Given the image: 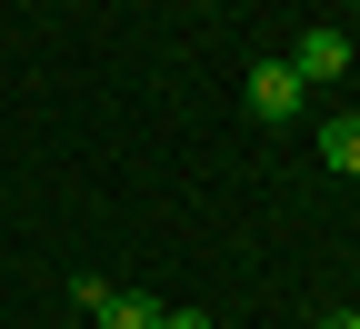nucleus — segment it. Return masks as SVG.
<instances>
[{"label": "nucleus", "instance_id": "nucleus-1", "mask_svg": "<svg viewBox=\"0 0 360 329\" xmlns=\"http://www.w3.org/2000/svg\"><path fill=\"white\" fill-rule=\"evenodd\" d=\"M250 110H260V120H290V110H300V70H290V60H260V70H250Z\"/></svg>", "mask_w": 360, "mask_h": 329}, {"label": "nucleus", "instance_id": "nucleus-2", "mask_svg": "<svg viewBox=\"0 0 360 329\" xmlns=\"http://www.w3.org/2000/svg\"><path fill=\"white\" fill-rule=\"evenodd\" d=\"M290 70H300V80H340V70H350V30H300Z\"/></svg>", "mask_w": 360, "mask_h": 329}, {"label": "nucleus", "instance_id": "nucleus-3", "mask_svg": "<svg viewBox=\"0 0 360 329\" xmlns=\"http://www.w3.org/2000/svg\"><path fill=\"white\" fill-rule=\"evenodd\" d=\"M321 160H330V170H350V180H360V110H340V120H330V130H321Z\"/></svg>", "mask_w": 360, "mask_h": 329}, {"label": "nucleus", "instance_id": "nucleus-4", "mask_svg": "<svg viewBox=\"0 0 360 329\" xmlns=\"http://www.w3.org/2000/svg\"><path fill=\"white\" fill-rule=\"evenodd\" d=\"M101 329H160V300H141V290H110Z\"/></svg>", "mask_w": 360, "mask_h": 329}, {"label": "nucleus", "instance_id": "nucleus-5", "mask_svg": "<svg viewBox=\"0 0 360 329\" xmlns=\"http://www.w3.org/2000/svg\"><path fill=\"white\" fill-rule=\"evenodd\" d=\"M160 329H220L210 309H160Z\"/></svg>", "mask_w": 360, "mask_h": 329}, {"label": "nucleus", "instance_id": "nucleus-6", "mask_svg": "<svg viewBox=\"0 0 360 329\" xmlns=\"http://www.w3.org/2000/svg\"><path fill=\"white\" fill-rule=\"evenodd\" d=\"M321 329H360V309H330V319H321Z\"/></svg>", "mask_w": 360, "mask_h": 329}]
</instances>
